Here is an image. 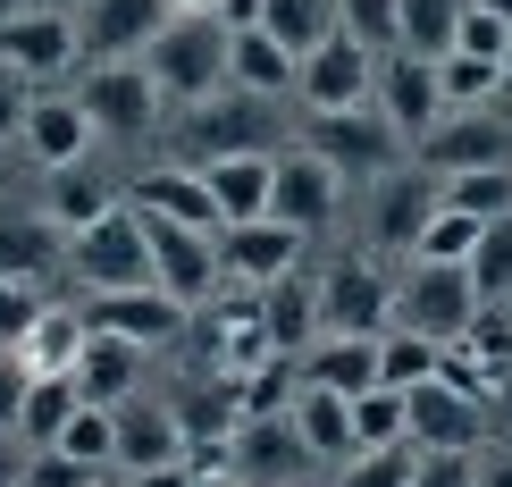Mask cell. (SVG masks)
<instances>
[{
	"label": "cell",
	"mask_w": 512,
	"mask_h": 487,
	"mask_svg": "<svg viewBox=\"0 0 512 487\" xmlns=\"http://www.w3.org/2000/svg\"><path fill=\"white\" fill-rule=\"evenodd\" d=\"M227 42H236V26L219 9H177L152 34L143 68H152V84L168 101H210V93H227Z\"/></svg>",
	"instance_id": "1"
},
{
	"label": "cell",
	"mask_w": 512,
	"mask_h": 487,
	"mask_svg": "<svg viewBox=\"0 0 512 487\" xmlns=\"http://www.w3.org/2000/svg\"><path fill=\"white\" fill-rule=\"evenodd\" d=\"M479 311L487 303H479L471 269H454V261H412V278L395 286V328L429 336V345H462Z\"/></svg>",
	"instance_id": "2"
},
{
	"label": "cell",
	"mask_w": 512,
	"mask_h": 487,
	"mask_svg": "<svg viewBox=\"0 0 512 487\" xmlns=\"http://www.w3.org/2000/svg\"><path fill=\"white\" fill-rule=\"evenodd\" d=\"M68 269L93 294H118V286H152V244H143V210L135 202H118V210H101L93 227H76L68 236Z\"/></svg>",
	"instance_id": "3"
},
{
	"label": "cell",
	"mask_w": 512,
	"mask_h": 487,
	"mask_svg": "<svg viewBox=\"0 0 512 487\" xmlns=\"http://www.w3.org/2000/svg\"><path fill=\"white\" fill-rule=\"evenodd\" d=\"M303 152H319L345 185H353V177H361V185H378V177H395L403 135L378 118V101H361V110H328V118H311V126H303Z\"/></svg>",
	"instance_id": "4"
},
{
	"label": "cell",
	"mask_w": 512,
	"mask_h": 487,
	"mask_svg": "<svg viewBox=\"0 0 512 487\" xmlns=\"http://www.w3.org/2000/svg\"><path fill=\"white\" fill-rule=\"evenodd\" d=\"M84 118H93V135H152L168 93L152 84V68H135V59H110V68H84L76 84Z\"/></svg>",
	"instance_id": "5"
},
{
	"label": "cell",
	"mask_w": 512,
	"mask_h": 487,
	"mask_svg": "<svg viewBox=\"0 0 512 487\" xmlns=\"http://www.w3.org/2000/svg\"><path fill=\"white\" fill-rule=\"evenodd\" d=\"M420 168H429V177L512 168V118H504V110H445L429 135H420Z\"/></svg>",
	"instance_id": "6"
},
{
	"label": "cell",
	"mask_w": 512,
	"mask_h": 487,
	"mask_svg": "<svg viewBox=\"0 0 512 487\" xmlns=\"http://www.w3.org/2000/svg\"><path fill=\"white\" fill-rule=\"evenodd\" d=\"M370 93H378V51H361L353 34H328V42L303 59V68H294V101H303V118L361 110Z\"/></svg>",
	"instance_id": "7"
},
{
	"label": "cell",
	"mask_w": 512,
	"mask_h": 487,
	"mask_svg": "<svg viewBox=\"0 0 512 487\" xmlns=\"http://www.w3.org/2000/svg\"><path fill=\"white\" fill-rule=\"evenodd\" d=\"M143 244H152V286L177 294V303H202V294H219L227 261H219V236H202V227H177V219H152L143 210Z\"/></svg>",
	"instance_id": "8"
},
{
	"label": "cell",
	"mask_w": 512,
	"mask_h": 487,
	"mask_svg": "<svg viewBox=\"0 0 512 487\" xmlns=\"http://www.w3.org/2000/svg\"><path fill=\"white\" fill-rule=\"evenodd\" d=\"M403 404H412V446L420 454H479V437L496 429V412H487L471 387H454V378H429V387H412Z\"/></svg>",
	"instance_id": "9"
},
{
	"label": "cell",
	"mask_w": 512,
	"mask_h": 487,
	"mask_svg": "<svg viewBox=\"0 0 512 487\" xmlns=\"http://www.w3.org/2000/svg\"><path fill=\"white\" fill-rule=\"evenodd\" d=\"M177 17V0H84L76 9V42H84V68H110V59L152 51V34Z\"/></svg>",
	"instance_id": "10"
},
{
	"label": "cell",
	"mask_w": 512,
	"mask_h": 487,
	"mask_svg": "<svg viewBox=\"0 0 512 487\" xmlns=\"http://www.w3.org/2000/svg\"><path fill=\"white\" fill-rule=\"evenodd\" d=\"M277 135V101H261V93H210V101H194V126H185V143H194L202 160H236V152H261V143ZM194 160V168H202Z\"/></svg>",
	"instance_id": "11"
},
{
	"label": "cell",
	"mask_w": 512,
	"mask_h": 487,
	"mask_svg": "<svg viewBox=\"0 0 512 487\" xmlns=\"http://www.w3.org/2000/svg\"><path fill=\"white\" fill-rule=\"evenodd\" d=\"M0 68H17L26 84H51V76L84 68L76 17H59V9H26V17H9V26H0Z\"/></svg>",
	"instance_id": "12"
},
{
	"label": "cell",
	"mask_w": 512,
	"mask_h": 487,
	"mask_svg": "<svg viewBox=\"0 0 512 487\" xmlns=\"http://www.w3.org/2000/svg\"><path fill=\"white\" fill-rule=\"evenodd\" d=\"M387 320H395V294L370 261H336L319 278V328L328 336H387Z\"/></svg>",
	"instance_id": "13"
},
{
	"label": "cell",
	"mask_w": 512,
	"mask_h": 487,
	"mask_svg": "<svg viewBox=\"0 0 512 487\" xmlns=\"http://www.w3.org/2000/svg\"><path fill=\"white\" fill-rule=\"evenodd\" d=\"M378 118L395 126L403 143H420L429 126L445 118V93H437V59H412V51H387L378 59Z\"/></svg>",
	"instance_id": "14"
},
{
	"label": "cell",
	"mask_w": 512,
	"mask_h": 487,
	"mask_svg": "<svg viewBox=\"0 0 512 487\" xmlns=\"http://www.w3.org/2000/svg\"><path fill=\"white\" fill-rule=\"evenodd\" d=\"M336 194H345V177L319 152H286L277 177H269V219H286L294 236H319V227L336 219Z\"/></svg>",
	"instance_id": "15"
},
{
	"label": "cell",
	"mask_w": 512,
	"mask_h": 487,
	"mask_svg": "<svg viewBox=\"0 0 512 487\" xmlns=\"http://www.w3.org/2000/svg\"><path fill=\"white\" fill-rule=\"evenodd\" d=\"M17 152H26L42 177L51 168H76L84 152H93V118H84L76 93H34L26 101V126H17Z\"/></svg>",
	"instance_id": "16"
},
{
	"label": "cell",
	"mask_w": 512,
	"mask_h": 487,
	"mask_svg": "<svg viewBox=\"0 0 512 487\" xmlns=\"http://www.w3.org/2000/svg\"><path fill=\"white\" fill-rule=\"evenodd\" d=\"M303 244L311 236H294L286 219H244V227H227L219 236V261H227V278L236 286H277V278H294V269H303Z\"/></svg>",
	"instance_id": "17"
},
{
	"label": "cell",
	"mask_w": 512,
	"mask_h": 487,
	"mask_svg": "<svg viewBox=\"0 0 512 487\" xmlns=\"http://www.w3.org/2000/svg\"><path fill=\"white\" fill-rule=\"evenodd\" d=\"M118 420V471H168V462L194 454V437H185L177 404H152V395H126L110 412Z\"/></svg>",
	"instance_id": "18"
},
{
	"label": "cell",
	"mask_w": 512,
	"mask_h": 487,
	"mask_svg": "<svg viewBox=\"0 0 512 487\" xmlns=\"http://www.w3.org/2000/svg\"><path fill=\"white\" fill-rule=\"evenodd\" d=\"M84 320H93L101 336H126V345H168V336L185 328V303L177 294H160V286H118V294H93L84 303Z\"/></svg>",
	"instance_id": "19"
},
{
	"label": "cell",
	"mask_w": 512,
	"mask_h": 487,
	"mask_svg": "<svg viewBox=\"0 0 512 487\" xmlns=\"http://www.w3.org/2000/svg\"><path fill=\"white\" fill-rule=\"evenodd\" d=\"M437 219V177L429 168H395V177H378V202H370V244L378 252H412L420 227Z\"/></svg>",
	"instance_id": "20"
},
{
	"label": "cell",
	"mask_w": 512,
	"mask_h": 487,
	"mask_svg": "<svg viewBox=\"0 0 512 487\" xmlns=\"http://www.w3.org/2000/svg\"><path fill=\"white\" fill-rule=\"evenodd\" d=\"M51 269H68V227L42 210H0V278L42 286Z\"/></svg>",
	"instance_id": "21"
},
{
	"label": "cell",
	"mask_w": 512,
	"mask_h": 487,
	"mask_svg": "<svg viewBox=\"0 0 512 487\" xmlns=\"http://www.w3.org/2000/svg\"><path fill=\"white\" fill-rule=\"evenodd\" d=\"M76 395L84 404H101V412H118L126 395H143V345H126V336H101L93 328V345L76 353Z\"/></svg>",
	"instance_id": "22"
},
{
	"label": "cell",
	"mask_w": 512,
	"mask_h": 487,
	"mask_svg": "<svg viewBox=\"0 0 512 487\" xmlns=\"http://www.w3.org/2000/svg\"><path fill=\"white\" fill-rule=\"evenodd\" d=\"M84 345H93V320H84V303H42V311H34V328H26V345H17V362H26L34 378H68Z\"/></svg>",
	"instance_id": "23"
},
{
	"label": "cell",
	"mask_w": 512,
	"mask_h": 487,
	"mask_svg": "<svg viewBox=\"0 0 512 487\" xmlns=\"http://www.w3.org/2000/svg\"><path fill=\"white\" fill-rule=\"evenodd\" d=\"M286 420H294V437H303V454H319V462H353V454H361V437H353V395L294 387Z\"/></svg>",
	"instance_id": "24"
},
{
	"label": "cell",
	"mask_w": 512,
	"mask_h": 487,
	"mask_svg": "<svg viewBox=\"0 0 512 487\" xmlns=\"http://www.w3.org/2000/svg\"><path fill=\"white\" fill-rule=\"evenodd\" d=\"M135 210L177 219V227H202V236H227V219H219V202H210L202 168H152V177L135 185Z\"/></svg>",
	"instance_id": "25"
},
{
	"label": "cell",
	"mask_w": 512,
	"mask_h": 487,
	"mask_svg": "<svg viewBox=\"0 0 512 487\" xmlns=\"http://www.w3.org/2000/svg\"><path fill=\"white\" fill-rule=\"evenodd\" d=\"M294 68H303V59H294L286 42H269L261 26H236V42H227V84H236V93L294 101Z\"/></svg>",
	"instance_id": "26"
},
{
	"label": "cell",
	"mask_w": 512,
	"mask_h": 487,
	"mask_svg": "<svg viewBox=\"0 0 512 487\" xmlns=\"http://www.w3.org/2000/svg\"><path fill=\"white\" fill-rule=\"evenodd\" d=\"M269 177H277V160H269V152L202 160V185H210V202H219V219H227V227H244V219H269Z\"/></svg>",
	"instance_id": "27"
},
{
	"label": "cell",
	"mask_w": 512,
	"mask_h": 487,
	"mask_svg": "<svg viewBox=\"0 0 512 487\" xmlns=\"http://www.w3.org/2000/svg\"><path fill=\"white\" fill-rule=\"evenodd\" d=\"M261 320H269V353L303 362V336L319 328V286H303V269L277 278V286H261Z\"/></svg>",
	"instance_id": "28"
},
{
	"label": "cell",
	"mask_w": 512,
	"mask_h": 487,
	"mask_svg": "<svg viewBox=\"0 0 512 487\" xmlns=\"http://www.w3.org/2000/svg\"><path fill=\"white\" fill-rule=\"evenodd\" d=\"M303 387H328V395H361V387H378V336H328V345L311 353Z\"/></svg>",
	"instance_id": "29"
},
{
	"label": "cell",
	"mask_w": 512,
	"mask_h": 487,
	"mask_svg": "<svg viewBox=\"0 0 512 487\" xmlns=\"http://www.w3.org/2000/svg\"><path fill=\"white\" fill-rule=\"evenodd\" d=\"M429 378H445V345H429V336H412V328L378 336V387L412 395V387H429Z\"/></svg>",
	"instance_id": "30"
},
{
	"label": "cell",
	"mask_w": 512,
	"mask_h": 487,
	"mask_svg": "<svg viewBox=\"0 0 512 487\" xmlns=\"http://www.w3.org/2000/svg\"><path fill=\"white\" fill-rule=\"evenodd\" d=\"M34 210H42V219H59V227L76 236V227H93L101 210H118V202L101 194V177L76 160V168H51V185H42V202H34Z\"/></svg>",
	"instance_id": "31"
},
{
	"label": "cell",
	"mask_w": 512,
	"mask_h": 487,
	"mask_svg": "<svg viewBox=\"0 0 512 487\" xmlns=\"http://www.w3.org/2000/svg\"><path fill=\"white\" fill-rule=\"evenodd\" d=\"M84 412V395H76V378H34L26 387V412H17V437H26L34 454H51L59 446V429Z\"/></svg>",
	"instance_id": "32"
},
{
	"label": "cell",
	"mask_w": 512,
	"mask_h": 487,
	"mask_svg": "<svg viewBox=\"0 0 512 487\" xmlns=\"http://www.w3.org/2000/svg\"><path fill=\"white\" fill-rule=\"evenodd\" d=\"M261 34L286 42L294 59H311L319 42L336 34V0H261Z\"/></svg>",
	"instance_id": "33"
},
{
	"label": "cell",
	"mask_w": 512,
	"mask_h": 487,
	"mask_svg": "<svg viewBox=\"0 0 512 487\" xmlns=\"http://www.w3.org/2000/svg\"><path fill=\"white\" fill-rule=\"evenodd\" d=\"M462 9L471 0H403V51L412 59H454V34H462Z\"/></svg>",
	"instance_id": "34"
},
{
	"label": "cell",
	"mask_w": 512,
	"mask_h": 487,
	"mask_svg": "<svg viewBox=\"0 0 512 487\" xmlns=\"http://www.w3.org/2000/svg\"><path fill=\"white\" fill-rule=\"evenodd\" d=\"M353 437H361V454L412 446V404H403L395 387H361V395H353Z\"/></svg>",
	"instance_id": "35"
},
{
	"label": "cell",
	"mask_w": 512,
	"mask_h": 487,
	"mask_svg": "<svg viewBox=\"0 0 512 487\" xmlns=\"http://www.w3.org/2000/svg\"><path fill=\"white\" fill-rule=\"evenodd\" d=\"M51 454H68V462H84V471L118 479V420L101 412V404H84L68 429H59V446H51Z\"/></svg>",
	"instance_id": "36"
},
{
	"label": "cell",
	"mask_w": 512,
	"mask_h": 487,
	"mask_svg": "<svg viewBox=\"0 0 512 487\" xmlns=\"http://www.w3.org/2000/svg\"><path fill=\"white\" fill-rule=\"evenodd\" d=\"M437 202L462 219H512V168H471V177H437Z\"/></svg>",
	"instance_id": "37"
},
{
	"label": "cell",
	"mask_w": 512,
	"mask_h": 487,
	"mask_svg": "<svg viewBox=\"0 0 512 487\" xmlns=\"http://www.w3.org/2000/svg\"><path fill=\"white\" fill-rule=\"evenodd\" d=\"M462 269H471L479 303H504V311H512V219H487V227H479V252H471Z\"/></svg>",
	"instance_id": "38"
},
{
	"label": "cell",
	"mask_w": 512,
	"mask_h": 487,
	"mask_svg": "<svg viewBox=\"0 0 512 487\" xmlns=\"http://www.w3.org/2000/svg\"><path fill=\"white\" fill-rule=\"evenodd\" d=\"M496 84H504V68L496 59H437V93H445V110H496Z\"/></svg>",
	"instance_id": "39"
},
{
	"label": "cell",
	"mask_w": 512,
	"mask_h": 487,
	"mask_svg": "<svg viewBox=\"0 0 512 487\" xmlns=\"http://www.w3.org/2000/svg\"><path fill=\"white\" fill-rule=\"evenodd\" d=\"M403 0H336V34H353L361 42V51H378V59H387V51H403Z\"/></svg>",
	"instance_id": "40"
},
{
	"label": "cell",
	"mask_w": 512,
	"mask_h": 487,
	"mask_svg": "<svg viewBox=\"0 0 512 487\" xmlns=\"http://www.w3.org/2000/svg\"><path fill=\"white\" fill-rule=\"evenodd\" d=\"M479 227H487V219H462V210H445V202H437V219L420 227L412 261H454V269H462V261L479 252Z\"/></svg>",
	"instance_id": "41"
},
{
	"label": "cell",
	"mask_w": 512,
	"mask_h": 487,
	"mask_svg": "<svg viewBox=\"0 0 512 487\" xmlns=\"http://www.w3.org/2000/svg\"><path fill=\"white\" fill-rule=\"evenodd\" d=\"M412 471H420V446H378V454H353L336 487H412Z\"/></svg>",
	"instance_id": "42"
},
{
	"label": "cell",
	"mask_w": 512,
	"mask_h": 487,
	"mask_svg": "<svg viewBox=\"0 0 512 487\" xmlns=\"http://www.w3.org/2000/svg\"><path fill=\"white\" fill-rule=\"evenodd\" d=\"M454 51H462V59H496V68H504V59H512V26H504L496 9H479V0H471V9H462Z\"/></svg>",
	"instance_id": "43"
},
{
	"label": "cell",
	"mask_w": 512,
	"mask_h": 487,
	"mask_svg": "<svg viewBox=\"0 0 512 487\" xmlns=\"http://www.w3.org/2000/svg\"><path fill=\"white\" fill-rule=\"evenodd\" d=\"M34 311H42V286H17V278H0V353H17V345H26Z\"/></svg>",
	"instance_id": "44"
},
{
	"label": "cell",
	"mask_w": 512,
	"mask_h": 487,
	"mask_svg": "<svg viewBox=\"0 0 512 487\" xmlns=\"http://www.w3.org/2000/svg\"><path fill=\"white\" fill-rule=\"evenodd\" d=\"M412 487H479V454H420Z\"/></svg>",
	"instance_id": "45"
},
{
	"label": "cell",
	"mask_w": 512,
	"mask_h": 487,
	"mask_svg": "<svg viewBox=\"0 0 512 487\" xmlns=\"http://www.w3.org/2000/svg\"><path fill=\"white\" fill-rule=\"evenodd\" d=\"M17 487H101V471H84V462H68V454H34Z\"/></svg>",
	"instance_id": "46"
},
{
	"label": "cell",
	"mask_w": 512,
	"mask_h": 487,
	"mask_svg": "<svg viewBox=\"0 0 512 487\" xmlns=\"http://www.w3.org/2000/svg\"><path fill=\"white\" fill-rule=\"evenodd\" d=\"M26 387H34V370L17 362V353H0V437H17V412H26Z\"/></svg>",
	"instance_id": "47"
},
{
	"label": "cell",
	"mask_w": 512,
	"mask_h": 487,
	"mask_svg": "<svg viewBox=\"0 0 512 487\" xmlns=\"http://www.w3.org/2000/svg\"><path fill=\"white\" fill-rule=\"evenodd\" d=\"M26 101H34V84L17 76V68H0V143H17V126H26Z\"/></svg>",
	"instance_id": "48"
},
{
	"label": "cell",
	"mask_w": 512,
	"mask_h": 487,
	"mask_svg": "<svg viewBox=\"0 0 512 487\" xmlns=\"http://www.w3.org/2000/svg\"><path fill=\"white\" fill-rule=\"evenodd\" d=\"M118 487H194V462H168V471H118Z\"/></svg>",
	"instance_id": "49"
},
{
	"label": "cell",
	"mask_w": 512,
	"mask_h": 487,
	"mask_svg": "<svg viewBox=\"0 0 512 487\" xmlns=\"http://www.w3.org/2000/svg\"><path fill=\"white\" fill-rule=\"evenodd\" d=\"M26 462H34V446H26V437H0V487H17V479H26Z\"/></svg>",
	"instance_id": "50"
},
{
	"label": "cell",
	"mask_w": 512,
	"mask_h": 487,
	"mask_svg": "<svg viewBox=\"0 0 512 487\" xmlns=\"http://www.w3.org/2000/svg\"><path fill=\"white\" fill-rule=\"evenodd\" d=\"M487 387H496V395H487V412H496V429H512V362H504L496 378H487Z\"/></svg>",
	"instance_id": "51"
},
{
	"label": "cell",
	"mask_w": 512,
	"mask_h": 487,
	"mask_svg": "<svg viewBox=\"0 0 512 487\" xmlns=\"http://www.w3.org/2000/svg\"><path fill=\"white\" fill-rule=\"evenodd\" d=\"M479 487H512V446H496V454H479Z\"/></svg>",
	"instance_id": "52"
},
{
	"label": "cell",
	"mask_w": 512,
	"mask_h": 487,
	"mask_svg": "<svg viewBox=\"0 0 512 487\" xmlns=\"http://www.w3.org/2000/svg\"><path fill=\"white\" fill-rule=\"evenodd\" d=\"M210 9H219L227 26H261V0H210Z\"/></svg>",
	"instance_id": "53"
},
{
	"label": "cell",
	"mask_w": 512,
	"mask_h": 487,
	"mask_svg": "<svg viewBox=\"0 0 512 487\" xmlns=\"http://www.w3.org/2000/svg\"><path fill=\"white\" fill-rule=\"evenodd\" d=\"M194 487H252L244 471H194Z\"/></svg>",
	"instance_id": "54"
},
{
	"label": "cell",
	"mask_w": 512,
	"mask_h": 487,
	"mask_svg": "<svg viewBox=\"0 0 512 487\" xmlns=\"http://www.w3.org/2000/svg\"><path fill=\"white\" fill-rule=\"evenodd\" d=\"M34 9V0H0V26H9V17H26Z\"/></svg>",
	"instance_id": "55"
},
{
	"label": "cell",
	"mask_w": 512,
	"mask_h": 487,
	"mask_svg": "<svg viewBox=\"0 0 512 487\" xmlns=\"http://www.w3.org/2000/svg\"><path fill=\"white\" fill-rule=\"evenodd\" d=\"M34 9H59V17H76V9H84V0H34Z\"/></svg>",
	"instance_id": "56"
},
{
	"label": "cell",
	"mask_w": 512,
	"mask_h": 487,
	"mask_svg": "<svg viewBox=\"0 0 512 487\" xmlns=\"http://www.w3.org/2000/svg\"><path fill=\"white\" fill-rule=\"evenodd\" d=\"M479 9H496V17H504V26H512V0H479Z\"/></svg>",
	"instance_id": "57"
},
{
	"label": "cell",
	"mask_w": 512,
	"mask_h": 487,
	"mask_svg": "<svg viewBox=\"0 0 512 487\" xmlns=\"http://www.w3.org/2000/svg\"><path fill=\"white\" fill-rule=\"evenodd\" d=\"M504 93H512V59H504Z\"/></svg>",
	"instance_id": "58"
},
{
	"label": "cell",
	"mask_w": 512,
	"mask_h": 487,
	"mask_svg": "<svg viewBox=\"0 0 512 487\" xmlns=\"http://www.w3.org/2000/svg\"><path fill=\"white\" fill-rule=\"evenodd\" d=\"M504 446H512V429H504Z\"/></svg>",
	"instance_id": "59"
},
{
	"label": "cell",
	"mask_w": 512,
	"mask_h": 487,
	"mask_svg": "<svg viewBox=\"0 0 512 487\" xmlns=\"http://www.w3.org/2000/svg\"><path fill=\"white\" fill-rule=\"evenodd\" d=\"M101 487H118V479H101Z\"/></svg>",
	"instance_id": "60"
}]
</instances>
